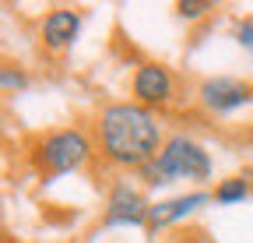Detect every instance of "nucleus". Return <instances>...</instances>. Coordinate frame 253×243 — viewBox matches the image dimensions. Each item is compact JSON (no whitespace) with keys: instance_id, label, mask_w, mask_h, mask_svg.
<instances>
[{"instance_id":"9b49d317","label":"nucleus","mask_w":253,"mask_h":243,"mask_svg":"<svg viewBox=\"0 0 253 243\" xmlns=\"http://www.w3.org/2000/svg\"><path fill=\"white\" fill-rule=\"evenodd\" d=\"M0 81H4V92H7V96H11V92H21V88H25V74H14L11 67H4Z\"/></svg>"},{"instance_id":"6e6552de","label":"nucleus","mask_w":253,"mask_h":243,"mask_svg":"<svg viewBox=\"0 0 253 243\" xmlns=\"http://www.w3.org/2000/svg\"><path fill=\"white\" fill-rule=\"evenodd\" d=\"M78 28H81V18L74 11H53L42 21V39H46L49 49H63L78 39Z\"/></svg>"},{"instance_id":"20e7f679","label":"nucleus","mask_w":253,"mask_h":243,"mask_svg":"<svg viewBox=\"0 0 253 243\" xmlns=\"http://www.w3.org/2000/svg\"><path fill=\"white\" fill-rule=\"evenodd\" d=\"M151 215V208L144 204V197L130 187V184H120L109 194L106 204V226H144Z\"/></svg>"},{"instance_id":"f8f14e48","label":"nucleus","mask_w":253,"mask_h":243,"mask_svg":"<svg viewBox=\"0 0 253 243\" xmlns=\"http://www.w3.org/2000/svg\"><path fill=\"white\" fill-rule=\"evenodd\" d=\"M236 39H239V46H243V49H250V53H253V21H246V25H239V28H236Z\"/></svg>"},{"instance_id":"ddd939ff","label":"nucleus","mask_w":253,"mask_h":243,"mask_svg":"<svg viewBox=\"0 0 253 243\" xmlns=\"http://www.w3.org/2000/svg\"><path fill=\"white\" fill-rule=\"evenodd\" d=\"M246 180H250V187H253V166H250V169H246Z\"/></svg>"},{"instance_id":"f257e3e1","label":"nucleus","mask_w":253,"mask_h":243,"mask_svg":"<svg viewBox=\"0 0 253 243\" xmlns=\"http://www.w3.org/2000/svg\"><path fill=\"white\" fill-rule=\"evenodd\" d=\"M102 151L120 166H148L158 155V124L151 109L134 102L106 106L99 116Z\"/></svg>"},{"instance_id":"f03ea898","label":"nucleus","mask_w":253,"mask_h":243,"mask_svg":"<svg viewBox=\"0 0 253 243\" xmlns=\"http://www.w3.org/2000/svg\"><path fill=\"white\" fill-rule=\"evenodd\" d=\"M148 176H151V184H169V180L176 176H186V180H208L211 176V159H208V151L197 145V141H190V138H169L162 145V151L144 166Z\"/></svg>"},{"instance_id":"0eeeda50","label":"nucleus","mask_w":253,"mask_h":243,"mask_svg":"<svg viewBox=\"0 0 253 243\" xmlns=\"http://www.w3.org/2000/svg\"><path fill=\"white\" fill-rule=\"evenodd\" d=\"M208 204V194L204 191H194V194H183V197H172V201H162V204H151V215H148V226L158 229V226H169L183 215H190L194 208Z\"/></svg>"},{"instance_id":"423d86ee","label":"nucleus","mask_w":253,"mask_h":243,"mask_svg":"<svg viewBox=\"0 0 253 243\" xmlns=\"http://www.w3.org/2000/svg\"><path fill=\"white\" fill-rule=\"evenodd\" d=\"M134 96L144 102V106H158L172 96V78L166 67L158 64H141L137 74H134Z\"/></svg>"},{"instance_id":"1a4fd4ad","label":"nucleus","mask_w":253,"mask_h":243,"mask_svg":"<svg viewBox=\"0 0 253 243\" xmlns=\"http://www.w3.org/2000/svg\"><path fill=\"white\" fill-rule=\"evenodd\" d=\"M246 194H250V180L246 176H232V180H225V184L214 187V201L218 204H239V201H246Z\"/></svg>"},{"instance_id":"9d476101","label":"nucleus","mask_w":253,"mask_h":243,"mask_svg":"<svg viewBox=\"0 0 253 243\" xmlns=\"http://www.w3.org/2000/svg\"><path fill=\"white\" fill-rule=\"evenodd\" d=\"M214 4H211V0H183V4H179V14L183 18H201L204 11H211Z\"/></svg>"},{"instance_id":"7ed1b4c3","label":"nucleus","mask_w":253,"mask_h":243,"mask_svg":"<svg viewBox=\"0 0 253 243\" xmlns=\"http://www.w3.org/2000/svg\"><path fill=\"white\" fill-rule=\"evenodd\" d=\"M88 159V138L81 131H56L42 141L39 148V162L49 176H60V173H71L78 169L81 162Z\"/></svg>"},{"instance_id":"39448f33","label":"nucleus","mask_w":253,"mask_h":243,"mask_svg":"<svg viewBox=\"0 0 253 243\" xmlns=\"http://www.w3.org/2000/svg\"><path fill=\"white\" fill-rule=\"evenodd\" d=\"M201 99L214 113H232V109L246 106L253 96H250V85H243L236 78H211L201 85Z\"/></svg>"}]
</instances>
